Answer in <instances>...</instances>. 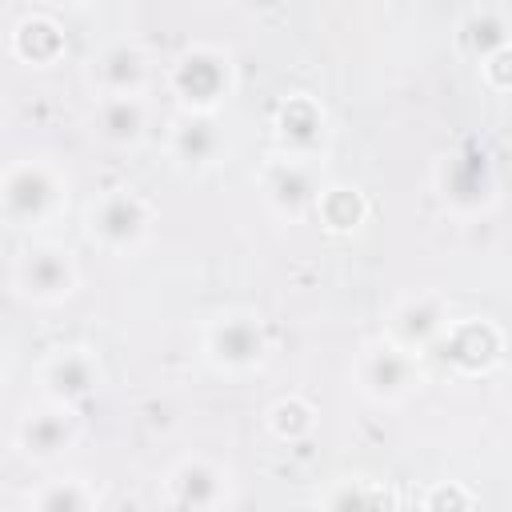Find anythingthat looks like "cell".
<instances>
[{
	"label": "cell",
	"instance_id": "obj_1",
	"mask_svg": "<svg viewBox=\"0 0 512 512\" xmlns=\"http://www.w3.org/2000/svg\"><path fill=\"white\" fill-rule=\"evenodd\" d=\"M60 204H64V188H60L56 172L40 160L12 164L0 176V212L16 228H28V224H40V220L56 216Z\"/></svg>",
	"mask_w": 512,
	"mask_h": 512
},
{
	"label": "cell",
	"instance_id": "obj_2",
	"mask_svg": "<svg viewBox=\"0 0 512 512\" xmlns=\"http://www.w3.org/2000/svg\"><path fill=\"white\" fill-rule=\"evenodd\" d=\"M148 204L132 188H112L92 200L88 208V236L100 240L108 252H128L148 232Z\"/></svg>",
	"mask_w": 512,
	"mask_h": 512
},
{
	"label": "cell",
	"instance_id": "obj_3",
	"mask_svg": "<svg viewBox=\"0 0 512 512\" xmlns=\"http://www.w3.org/2000/svg\"><path fill=\"white\" fill-rule=\"evenodd\" d=\"M204 352L216 368H228V372H244V368H256L268 352V336H264V324L260 316L252 312H224L208 324V336H204Z\"/></svg>",
	"mask_w": 512,
	"mask_h": 512
},
{
	"label": "cell",
	"instance_id": "obj_4",
	"mask_svg": "<svg viewBox=\"0 0 512 512\" xmlns=\"http://www.w3.org/2000/svg\"><path fill=\"white\" fill-rule=\"evenodd\" d=\"M76 260L68 248L60 244H36L20 256L16 264V288L40 304H56L68 300L76 292Z\"/></svg>",
	"mask_w": 512,
	"mask_h": 512
},
{
	"label": "cell",
	"instance_id": "obj_5",
	"mask_svg": "<svg viewBox=\"0 0 512 512\" xmlns=\"http://www.w3.org/2000/svg\"><path fill=\"white\" fill-rule=\"evenodd\" d=\"M416 384H420V368H416L412 352H404L392 340L364 348V356H360V388L372 400H388V404L404 400Z\"/></svg>",
	"mask_w": 512,
	"mask_h": 512
},
{
	"label": "cell",
	"instance_id": "obj_6",
	"mask_svg": "<svg viewBox=\"0 0 512 512\" xmlns=\"http://www.w3.org/2000/svg\"><path fill=\"white\" fill-rule=\"evenodd\" d=\"M172 88L180 92L184 104H192L196 112H204V108H212L228 92V60L216 48H192V52H184L176 60Z\"/></svg>",
	"mask_w": 512,
	"mask_h": 512
},
{
	"label": "cell",
	"instance_id": "obj_7",
	"mask_svg": "<svg viewBox=\"0 0 512 512\" xmlns=\"http://www.w3.org/2000/svg\"><path fill=\"white\" fill-rule=\"evenodd\" d=\"M40 380H44L48 400L72 408L76 400H84V396L96 392V384H100V360H96L92 348H56L44 360Z\"/></svg>",
	"mask_w": 512,
	"mask_h": 512
},
{
	"label": "cell",
	"instance_id": "obj_8",
	"mask_svg": "<svg viewBox=\"0 0 512 512\" xmlns=\"http://www.w3.org/2000/svg\"><path fill=\"white\" fill-rule=\"evenodd\" d=\"M80 436V420L72 416L68 404H48V408H36L20 420V432H16V444L24 456L32 460H56L64 456Z\"/></svg>",
	"mask_w": 512,
	"mask_h": 512
},
{
	"label": "cell",
	"instance_id": "obj_9",
	"mask_svg": "<svg viewBox=\"0 0 512 512\" xmlns=\"http://www.w3.org/2000/svg\"><path fill=\"white\" fill-rule=\"evenodd\" d=\"M444 356L452 364H460L464 372H484L500 360V328H492L488 320H464L444 328Z\"/></svg>",
	"mask_w": 512,
	"mask_h": 512
},
{
	"label": "cell",
	"instance_id": "obj_10",
	"mask_svg": "<svg viewBox=\"0 0 512 512\" xmlns=\"http://www.w3.org/2000/svg\"><path fill=\"white\" fill-rule=\"evenodd\" d=\"M316 180H312V164L300 156H288L280 164H272L268 172V204L284 216H300L312 200H316Z\"/></svg>",
	"mask_w": 512,
	"mask_h": 512
},
{
	"label": "cell",
	"instance_id": "obj_11",
	"mask_svg": "<svg viewBox=\"0 0 512 512\" xmlns=\"http://www.w3.org/2000/svg\"><path fill=\"white\" fill-rule=\"evenodd\" d=\"M448 328L444 320V304L440 296H412L392 312V344H400L404 352L428 344L432 336H440Z\"/></svg>",
	"mask_w": 512,
	"mask_h": 512
},
{
	"label": "cell",
	"instance_id": "obj_12",
	"mask_svg": "<svg viewBox=\"0 0 512 512\" xmlns=\"http://www.w3.org/2000/svg\"><path fill=\"white\" fill-rule=\"evenodd\" d=\"M224 488H228L224 472L216 464H208V460H184L172 472V496H176V504H184L192 512L216 508L224 500Z\"/></svg>",
	"mask_w": 512,
	"mask_h": 512
},
{
	"label": "cell",
	"instance_id": "obj_13",
	"mask_svg": "<svg viewBox=\"0 0 512 512\" xmlns=\"http://www.w3.org/2000/svg\"><path fill=\"white\" fill-rule=\"evenodd\" d=\"M276 132H280V140L288 144V156L308 160V152H312V148L320 144V136H324V112H320L308 96H296V100H288V104L280 108Z\"/></svg>",
	"mask_w": 512,
	"mask_h": 512
},
{
	"label": "cell",
	"instance_id": "obj_14",
	"mask_svg": "<svg viewBox=\"0 0 512 512\" xmlns=\"http://www.w3.org/2000/svg\"><path fill=\"white\" fill-rule=\"evenodd\" d=\"M92 76L100 80L104 96H136L148 68H144V56L128 44H112L108 52H100V60H92Z\"/></svg>",
	"mask_w": 512,
	"mask_h": 512
},
{
	"label": "cell",
	"instance_id": "obj_15",
	"mask_svg": "<svg viewBox=\"0 0 512 512\" xmlns=\"http://www.w3.org/2000/svg\"><path fill=\"white\" fill-rule=\"evenodd\" d=\"M92 132L108 144H132L144 132L140 96H100V104L92 112Z\"/></svg>",
	"mask_w": 512,
	"mask_h": 512
},
{
	"label": "cell",
	"instance_id": "obj_16",
	"mask_svg": "<svg viewBox=\"0 0 512 512\" xmlns=\"http://www.w3.org/2000/svg\"><path fill=\"white\" fill-rule=\"evenodd\" d=\"M220 132L208 116H184L176 128H172V152L188 164H212L220 156Z\"/></svg>",
	"mask_w": 512,
	"mask_h": 512
},
{
	"label": "cell",
	"instance_id": "obj_17",
	"mask_svg": "<svg viewBox=\"0 0 512 512\" xmlns=\"http://www.w3.org/2000/svg\"><path fill=\"white\" fill-rule=\"evenodd\" d=\"M28 512H92V488L84 480H48L28 496Z\"/></svg>",
	"mask_w": 512,
	"mask_h": 512
},
{
	"label": "cell",
	"instance_id": "obj_18",
	"mask_svg": "<svg viewBox=\"0 0 512 512\" xmlns=\"http://www.w3.org/2000/svg\"><path fill=\"white\" fill-rule=\"evenodd\" d=\"M316 208H320V216H324L328 228H356L364 220V200H360L356 188H340V184L336 188H324L316 196Z\"/></svg>",
	"mask_w": 512,
	"mask_h": 512
},
{
	"label": "cell",
	"instance_id": "obj_19",
	"mask_svg": "<svg viewBox=\"0 0 512 512\" xmlns=\"http://www.w3.org/2000/svg\"><path fill=\"white\" fill-rule=\"evenodd\" d=\"M268 424H272V432H276V436L296 440V436L312 432V408H308L304 400H280V404H272Z\"/></svg>",
	"mask_w": 512,
	"mask_h": 512
},
{
	"label": "cell",
	"instance_id": "obj_20",
	"mask_svg": "<svg viewBox=\"0 0 512 512\" xmlns=\"http://www.w3.org/2000/svg\"><path fill=\"white\" fill-rule=\"evenodd\" d=\"M424 512H472V492L464 484H456V480H444V484L428 488Z\"/></svg>",
	"mask_w": 512,
	"mask_h": 512
},
{
	"label": "cell",
	"instance_id": "obj_21",
	"mask_svg": "<svg viewBox=\"0 0 512 512\" xmlns=\"http://www.w3.org/2000/svg\"><path fill=\"white\" fill-rule=\"evenodd\" d=\"M0 364H4V348H0Z\"/></svg>",
	"mask_w": 512,
	"mask_h": 512
}]
</instances>
